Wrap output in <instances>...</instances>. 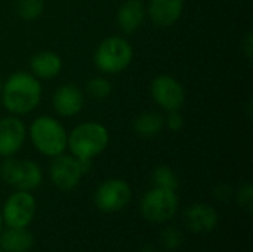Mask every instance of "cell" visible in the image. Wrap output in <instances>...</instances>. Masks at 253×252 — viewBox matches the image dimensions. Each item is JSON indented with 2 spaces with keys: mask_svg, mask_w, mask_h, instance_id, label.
Wrapping results in <instances>:
<instances>
[{
  "mask_svg": "<svg viewBox=\"0 0 253 252\" xmlns=\"http://www.w3.org/2000/svg\"><path fill=\"white\" fill-rule=\"evenodd\" d=\"M147 15V7L142 0H126L117 10V25L125 34H132L139 30Z\"/></svg>",
  "mask_w": 253,
  "mask_h": 252,
  "instance_id": "15",
  "label": "cell"
},
{
  "mask_svg": "<svg viewBox=\"0 0 253 252\" xmlns=\"http://www.w3.org/2000/svg\"><path fill=\"white\" fill-rule=\"evenodd\" d=\"M111 83L105 77H92L86 82V92L93 100H105L111 94Z\"/></svg>",
  "mask_w": 253,
  "mask_h": 252,
  "instance_id": "21",
  "label": "cell"
},
{
  "mask_svg": "<svg viewBox=\"0 0 253 252\" xmlns=\"http://www.w3.org/2000/svg\"><path fill=\"white\" fill-rule=\"evenodd\" d=\"M184 220L188 230H191L193 233L205 235L216 229L219 215L216 209L208 203H194L185 209Z\"/></svg>",
  "mask_w": 253,
  "mask_h": 252,
  "instance_id": "12",
  "label": "cell"
},
{
  "mask_svg": "<svg viewBox=\"0 0 253 252\" xmlns=\"http://www.w3.org/2000/svg\"><path fill=\"white\" fill-rule=\"evenodd\" d=\"M165 126L173 132H178L184 126V117L179 111H168V116L165 117Z\"/></svg>",
  "mask_w": 253,
  "mask_h": 252,
  "instance_id": "24",
  "label": "cell"
},
{
  "mask_svg": "<svg viewBox=\"0 0 253 252\" xmlns=\"http://www.w3.org/2000/svg\"><path fill=\"white\" fill-rule=\"evenodd\" d=\"M132 198L130 186L120 178H110L101 183L93 195L95 206L105 214H114L125 209Z\"/></svg>",
  "mask_w": 253,
  "mask_h": 252,
  "instance_id": "8",
  "label": "cell"
},
{
  "mask_svg": "<svg viewBox=\"0 0 253 252\" xmlns=\"http://www.w3.org/2000/svg\"><path fill=\"white\" fill-rule=\"evenodd\" d=\"M184 241V236H182V232L176 227H166L163 232H162V236H160V242L163 245L165 250L168 251H175L179 248V245L182 244Z\"/></svg>",
  "mask_w": 253,
  "mask_h": 252,
  "instance_id": "22",
  "label": "cell"
},
{
  "mask_svg": "<svg viewBox=\"0 0 253 252\" xmlns=\"http://www.w3.org/2000/svg\"><path fill=\"white\" fill-rule=\"evenodd\" d=\"M0 178L16 190L31 192L42 184L43 174L40 166L33 160H19L4 157L0 165Z\"/></svg>",
  "mask_w": 253,
  "mask_h": 252,
  "instance_id": "6",
  "label": "cell"
},
{
  "mask_svg": "<svg viewBox=\"0 0 253 252\" xmlns=\"http://www.w3.org/2000/svg\"><path fill=\"white\" fill-rule=\"evenodd\" d=\"M141 215L153 224H163L172 220L179 209V199L175 190L153 187L139 202Z\"/></svg>",
  "mask_w": 253,
  "mask_h": 252,
  "instance_id": "5",
  "label": "cell"
},
{
  "mask_svg": "<svg viewBox=\"0 0 253 252\" xmlns=\"http://www.w3.org/2000/svg\"><path fill=\"white\" fill-rule=\"evenodd\" d=\"M151 97L166 111H179L185 102L182 85L172 76L162 74L151 82Z\"/></svg>",
  "mask_w": 253,
  "mask_h": 252,
  "instance_id": "10",
  "label": "cell"
},
{
  "mask_svg": "<svg viewBox=\"0 0 253 252\" xmlns=\"http://www.w3.org/2000/svg\"><path fill=\"white\" fill-rule=\"evenodd\" d=\"M246 108H248V116L251 117V116H252V101L248 102V107H246Z\"/></svg>",
  "mask_w": 253,
  "mask_h": 252,
  "instance_id": "28",
  "label": "cell"
},
{
  "mask_svg": "<svg viewBox=\"0 0 253 252\" xmlns=\"http://www.w3.org/2000/svg\"><path fill=\"white\" fill-rule=\"evenodd\" d=\"M110 143L107 128L96 122L80 123L67 137V147L77 159L93 160L99 156Z\"/></svg>",
  "mask_w": 253,
  "mask_h": 252,
  "instance_id": "2",
  "label": "cell"
},
{
  "mask_svg": "<svg viewBox=\"0 0 253 252\" xmlns=\"http://www.w3.org/2000/svg\"><path fill=\"white\" fill-rule=\"evenodd\" d=\"M1 89H3V82H1V79H0V94H1Z\"/></svg>",
  "mask_w": 253,
  "mask_h": 252,
  "instance_id": "30",
  "label": "cell"
},
{
  "mask_svg": "<svg viewBox=\"0 0 253 252\" xmlns=\"http://www.w3.org/2000/svg\"><path fill=\"white\" fill-rule=\"evenodd\" d=\"M133 59V49L127 40L119 36L104 39L93 55L96 68L102 73L117 74L129 67Z\"/></svg>",
  "mask_w": 253,
  "mask_h": 252,
  "instance_id": "4",
  "label": "cell"
},
{
  "mask_svg": "<svg viewBox=\"0 0 253 252\" xmlns=\"http://www.w3.org/2000/svg\"><path fill=\"white\" fill-rule=\"evenodd\" d=\"M184 10V0H150L148 16L156 27L168 28L176 24Z\"/></svg>",
  "mask_w": 253,
  "mask_h": 252,
  "instance_id": "14",
  "label": "cell"
},
{
  "mask_svg": "<svg viewBox=\"0 0 253 252\" xmlns=\"http://www.w3.org/2000/svg\"><path fill=\"white\" fill-rule=\"evenodd\" d=\"M67 131L52 116H39L30 125V140L36 150L47 157L62 154L67 149Z\"/></svg>",
  "mask_w": 253,
  "mask_h": 252,
  "instance_id": "3",
  "label": "cell"
},
{
  "mask_svg": "<svg viewBox=\"0 0 253 252\" xmlns=\"http://www.w3.org/2000/svg\"><path fill=\"white\" fill-rule=\"evenodd\" d=\"M213 195L218 201L221 202H227L231 196H233V187L228 186V184H219L215 187L213 190Z\"/></svg>",
  "mask_w": 253,
  "mask_h": 252,
  "instance_id": "25",
  "label": "cell"
},
{
  "mask_svg": "<svg viewBox=\"0 0 253 252\" xmlns=\"http://www.w3.org/2000/svg\"><path fill=\"white\" fill-rule=\"evenodd\" d=\"M151 181H153V186L154 187H160V189H168V190H175L178 189L179 186V180H178V175L175 174V171L166 165L163 166H157L154 171H153V175H151Z\"/></svg>",
  "mask_w": 253,
  "mask_h": 252,
  "instance_id": "19",
  "label": "cell"
},
{
  "mask_svg": "<svg viewBox=\"0 0 253 252\" xmlns=\"http://www.w3.org/2000/svg\"><path fill=\"white\" fill-rule=\"evenodd\" d=\"M52 104L59 116L73 117L82 111L84 105V95L74 83H65L55 91Z\"/></svg>",
  "mask_w": 253,
  "mask_h": 252,
  "instance_id": "13",
  "label": "cell"
},
{
  "mask_svg": "<svg viewBox=\"0 0 253 252\" xmlns=\"http://www.w3.org/2000/svg\"><path fill=\"white\" fill-rule=\"evenodd\" d=\"M236 199L239 206L246 212V214H252L253 209V187L251 183L243 184L237 193H236Z\"/></svg>",
  "mask_w": 253,
  "mask_h": 252,
  "instance_id": "23",
  "label": "cell"
},
{
  "mask_svg": "<svg viewBox=\"0 0 253 252\" xmlns=\"http://www.w3.org/2000/svg\"><path fill=\"white\" fill-rule=\"evenodd\" d=\"M165 128V116L157 111H145L133 122V131L144 138H151L160 134Z\"/></svg>",
  "mask_w": 253,
  "mask_h": 252,
  "instance_id": "18",
  "label": "cell"
},
{
  "mask_svg": "<svg viewBox=\"0 0 253 252\" xmlns=\"http://www.w3.org/2000/svg\"><path fill=\"white\" fill-rule=\"evenodd\" d=\"M3 230V220H1V212H0V233Z\"/></svg>",
  "mask_w": 253,
  "mask_h": 252,
  "instance_id": "29",
  "label": "cell"
},
{
  "mask_svg": "<svg viewBox=\"0 0 253 252\" xmlns=\"http://www.w3.org/2000/svg\"><path fill=\"white\" fill-rule=\"evenodd\" d=\"M34 245V238L30 230L25 229H10L1 230L0 233V248L4 252H28Z\"/></svg>",
  "mask_w": 253,
  "mask_h": 252,
  "instance_id": "17",
  "label": "cell"
},
{
  "mask_svg": "<svg viewBox=\"0 0 253 252\" xmlns=\"http://www.w3.org/2000/svg\"><path fill=\"white\" fill-rule=\"evenodd\" d=\"M30 68L34 77L37 79H53L62 70V59L58 53L50 50H42L31 56Z\"/></svg>",
  "mask_w": 253,
  "mask_h": 252,
  "instance_id": "16",
  "label": "cell"
},
{
  "mask_svg": "<svg viewBox=\"0 0 253 252\" xmlns=\"http://www.w3.org/2000/svg\"><path fill=\"white\" fill-rule=\"evenodd\" d=\"M83 169L80 165V160L74 157L73 154H58L52 159L49 165V177L53 186L61 190V192H71L74 190L82 177H83Z\"/></svg>",
  "mask_w": 253,
  "mask_h": 252,
  "instance_id": "9",
  "label": "cell"
},
{
  "mask_svg": "<svg viewBox=\"0 0 253 252\" xmlns=\"http://www.w3.org/2000/svg\"><path fill=\"white\" fill-rule=\"evenodd\" d=\"M15 9L24 21H34L43 13L44 0H16Z\"/></svg>",
  "mask_w": 253,
  "mask_h": 252,
  "instance_id": "20",
  "label": "cell"
},
{
  "mask_svg": "<svg viewBox=\"0 0 253 252\" xmlns=\"http://www.w3.org/2000/svg\"><path fill=\"white\" fill-rule=\"evenodd\" d=\"M42 92V85L37 77L25 71H18L9 76L3 83L0 97L9 113L24 116L31 113L40 104Z\"/></svg>",
  "mask_w": 253,
  "mask_h": 252,
  "instance_id": "1",
  "label": "cell"
},
{
  "mask_svg": "<svg viewBox=\"0 0 253 252\" xmlns=\"http://www.w3.org/2000/svg\"><path fill=\"white\" fill-rule=\"evenodd\" d=\"M27 137V129L22 120L16 116L0 119V157L16 154Z\"/></svg>",
  "mask_w": 253,
  "mask_h": 252,
  "instance_id": "11",
  "label": "cell"
},
{
  "mask_svg": "<svg viewBox=\"0 0 253 252\" xmlns=\"http://www.w3.org/2000/svg\"><path fill=\"white\" fill-rule=\"evenodd\" d=\"M242 50L245 53V56L248 58V61L253 59V33L248 31L242 40Z\"/></svg>",
  "mask_w": 253,
  "mask_h": 252,
  "instance_id": "26",
  "label": "cell"
},
{
  "mask_svg": "<svg viewBox=\"0 0 253 252\" xmlns=\"http://www.w3.org/2000/svg\"><path fill=\"white\" fill-rule=\"evenodd\" d=\"M141 252H159L156 248H153L151 245H145L142 250H141Z\"/></svg>",
  "mask_w": 253,
  "mask_h": 252,
  "instance_id": "27",
  "label": "cell"
},
{
  "mask_svg": "<svg viewBox=\"0 0 253 252\" xmlns=\"http://www.w3.org/2000/svg\"><path fill=\"white\" fill-rule=\"evenodd\" d=\"M0 252H4V251H3V250H1V248H0Z\"/></svg>",
  "mask_w": 253,
  "mask_h": 252,
  "instance_id": "31",
  "label": "cell"
},
{
  "mask_svg": "<svg viewBox=\"0 0 253 252\" xmlns=\"http://www.w3.org/2000/svg\"><path fill=\"white\" fill-rule=\"evenodd\" d=\"M36 199L30 192L16 190L6 199L0 211L3 224L10 229L28 227L36 215Z\"/></svg>",
  "mask_w": 253,
  "mask_h": 252,
  "instance_id": "7",
  "label": "cell"
}]
</instances>
